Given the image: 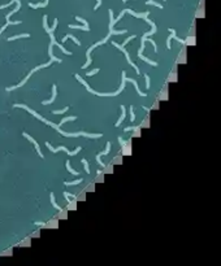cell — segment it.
I'll list each match as a JSON object with an SVG mask.
<instances>
[{
	"label": "cell",
	"instance_id": "1f68e13d",
	"mask_svg": "<svg viewBox=\"0 0 221 266\" xmlns=\"http://www.w3.org/2000/svg\"><path fill=\"white\" fill-rule=\"evenodd\" d=\"M67 40H68V37H67V35H65V37L61 39V42H62V43H64V42H67Z\"/></svg>",
	"mask_w": 221,
	"mask_h": 266
},
{
	"label": "cell",
	"instance_id": "52a82bcc",
	"mask_svg": "<svg viewBox=\"0 0 221 266\" xmlns=\"http://www.w3.org/2000/svg\"><path fill=\"white\" fill-rule=\"evenodd\" d=\"M109 37H111V32H109V34H108V37H105L104 39H101L100 42H98V43L92 44L91 47H88V50H87V52H86V57H87V61H86V64H85V65H83V66H82V68H83V69H86V68L88 66V65L91 64V61H92V60H91V57H90V53H91V51H92V50H95V48H96V47H99V45L104 44L105 42H107L108 39H109Z\"/></svg>",
	"mask_w": 221,
	"mask_h": 266
},
{
	"label": "cell",
	"instance_id": "4fadbf2b",
	"mask_svg": "<svg viewBox=\"0 0 221 266\" xmlns=\"http://www.w3.org/2000/svg\"><path fill=\"white\" fill-rule=\"evenodd\" d=\"M126 81H129V82H131V83L134 84V87H135V90H137L138 95H141V96H146V94H144V92H142V91L139 90V87H138V83H137V81H135V79H133V78H126Z\"/></svg>",
	"mask_w": 221,
	"mask_h": 266
},
{
	"label": "cell",
	"instance_id": "d6986e66",
	"mask_svg": "<svg viewBox=\"0 0 221 266\" xmlns=\"http://www.w3.org/2000/svg\"><path fill=\"white\" fill-rule=\"evenodd\" d=\"M82 182V179H77V180H73V182H64L65 186H75V185H80V183Z\"/></svg>",
	"mask_w": 221,
	"mask_h": 266
},
{
	"label": "cell",
	"instance_id": "603a6c76",
	"mask_svg": "<svg viewBox=\"0 0 221 266\" xmlns=\"http://www.w3.org/2000/svg\"><path fill=\"white\" fill-rule=\"evenodd\" d=\"M67 37H68V39H72V40H73V42H74V43H75V44L81 45V42H80V40H78V39H77V38H75V37H73V35H67Z\"/></svg>",
	"mask_w": 221,
	"mask_h": 266
},
{
	"label": "cell",
	"instance_id": "83f0119b",
	"mask_svg": "<svg viewBox=\"0 0 221 266\" xmlns=\"http://www.w3.org/2000/svg\"><path fill=\"white\" fill-rule=\"evenodd\" d=\"M144 79H146V88H150V77L147 74L144 75Z\"/></svg>",
	"mask_w": 221,
	"mask_h": 266
},
{
	"label": "cell",
	"instance_id": "3957f363",
	"mask_svg": "<svg viewBox=\"0 0 221 266\" xmlns=\"http://www.w3.org/2000/svg\"><path fill=\"white\" fill-rule=\"evenodd\" d=\"M75 78H77V81H80V83H82L85 87H86V90L88 91L90 94H94V95H98V96H117L118 94L122 92V90L125 88V82H126V74H125V71H122V82H121V87L118 88L117 91H114V92H108V94H104V92H98V91H94L92 88L88 86V84L86 83V81H83L82 78L80 77L78 74H75Z\"/></svg>",
	"mask_w": 221,
	"mask_h": 266
},
{
	"label": "cell",
	"instance_id": "30bf717a",
	"mask_svg": "<svg viewBox=\"0 0 221 266\" xmlns=\"http://www.w3.org/2000/svg\"><path fill=\"white\" fill-rule=\"evenodd\" d=\"M22 135H24L25 138H28V139H29V140H30V142H31L33 144H34V147H35V149H37V152H38V155H39V157H42V159H43V153H42V152H41V148H39V144H38L37 142H35V140H34V139H33V138H31L30 135H28V133H24V134H22Z\"/></svg>",
	"mask_w": 221,
	"mask_h": 266
},
{
	"label": "cell",
	"instance_id": "836d02e7",
	"mask_svg": "<svg viewBox=\"0 0 221 266\" xmlns=\"http://www.w3.org/2000/svg\"><path fill=\"white\" fill-rule=\"evenodd\" d=\"M125 1H128V0H122V3H125Z\"/></svg>",
	"mask_w": 221,
	"mask_h": 266
},
{
	"label": "cell",
	"instance_id": "277c9868",
	"mask_svg": "<svg viewBox=\"0 0 221 266\" xmlns=\"http://www.w3.org/2000/svg\"><path fill=\"white\" fill-rule=\"evenodd\" d=\"M146 21L150 24L151 26H152V30L151 31H147V32H144L143 34V37H142V43H141V50H139V52H138V56H139V58L141 60H143V61H146V62H148V64H151V65H154V66H156L157 65V62L156 61H152V60H150V58H147V57H144L143 56V51H144V42L147 40V38L150 37V35H152V34H155L156 32V25L154 24L152 21H151L150 18H147V16H144L143 17Z\"/></svg>",
	"mask_w": 221,
	"mask_h": 266
},
{
	"label": "cell",
	"instance_id": "7402d4cb",
	"mask_svg": "<svg viewBox=\"0 0 221 266\" xmlns=\"http://www.w3.org/2000/svg\"><path fill=\"white\" fill-rule=\"evenodd\" d=\"M81 162H82V164H83V167H85V170H86V173H87V174H90V166H88L87 161H86V160H85V159H83V160H82V161H81Z\"/></svg>",
	"mask_w": 221,
	"mask_h": 266
},
{
	"label": "cell",
	"instance_id": "d6a6232c",
	"mask_svg": "<svg viewBox=\"0 0 221 266\" xmlns=\"http://www.w3.org/2000/svg\"><path fill=\"white\" fill-rule=\"evenodd\" d=\"M35 225H37V226H43L44 223L43 222H35Z\"/></svg>",
	"mask_w": 221,
	"mask_h": 266
},
{
	"label": "cell",
	"instance_id": "e575fe53",
	"mask_svg": "<svg viewBox=\"0 0 221 266\" xmlns=\"http://www.w3.org/2000/svg\"><path fill=\"white\" fill-rule=\"evenodd\" d=\"M164 1H165V0H164Z\"/></svg>",
	"mask_w": 221,
	"mask_h": 266
},
{
	"label": "cell",
	"instance_id": "5bb4252c",
	"mask_svg": "<svg viewBox=\"0 0 221 266\" xmlns=\"http://www.w3.org/2000/svg\"><path fill=\"white\" fill-rule=\"evenodd\" d=\"M69 29H78V30H85V31H88L90 27H88V22L85 24L83 26H75V25H69Z\"/></svg>",
	"mask_w": 221,
	"mask_h": 266
},
{
	"label": "cell",
	"instance_id": "484cf974",
	"mask_svg": "<svg viewBox=\"0 0 221 266\" xmlns=\"http://www.w3.org/2000/svg\"><path fill=\"white\" fill-rule=\"evenodd\" d=\"M96 73H99V69H94V70H91V71H87V77H91V75H94Z\"/></svg>",
	"mask_w": 221,
	"mask_h": 266
},
{
	"label": "cell",
	"instance_id": "7c38bea8",
	"mask_svg": "<svg viewBox=\"0 0 221 266\" xmlns=\"http://www.w3.org/2000/svg\"><path fill=\"white\" fill-rule=\"evenodd\" d=\"M56 95H57V91H56V84H52V97L49 100H46L43 101V105H47V104H51L54 103L55 99H56Z\"/></svg>",
	"mask_w": 221,
	"mask_h": 266
},
{
	"label": "cell",
	"instance_id": "4dcf8cb0",
	"mask_svg": "<svg viewBox=\"0 0 221 266\" xmlns=\"http://www.w3.org/2000/svg\"><path fill=\"white\" fill-rule=\"evenodd\" d=\"M100 4H101V0H98V3H96V5H95V8H94V9H95V11H96V9H98V8H99V6H100Z\"/></svg>",
	"mask_w": 221,
	"mask_h": 266
},
{
	"label": "cell",
	"instance_id": "44dd1931",
	"mask_svg": "<svg viewBox=\"0 0 221 266\" xmlns=\"http://www.w3.org/2000/svg\"><path fill=\"white\" fill-rule=\"evenodd\" d=\"M147 4H148V5H155V6H157V8L163 9V5L159 4V3H156V1H154V0H148V1H147Z\"/></svg>",
	"mask_w": 221,
	"mask_h": 266
},
{
	"label": "cell",
	"instance_id": "2e32d148",
	"mask_svg": "<svg viewBox=\"0 0 221 266\" xmlns=\"http://www.w3.org/2000/svg\"><path fill=\"white\" fill-rule=\"evenodd\" d=\"M30 35L29 34H20V35H14V37H11V38H8L7 40L8 42H12V40H16V39H21V38H29Z\"/></svg>",
	"mask_w": 221,
	"mask_h": 266
},
{
	"label": "cell",
	"instance_id": "d4e9b609",
	"mask_svg": "<svg viewBox=\"0 0 221 266\" xmlns=\"http://www.w3.org/2000/svg\"><path fill=\"white\" fill-rule=\"evenodd\" d=\"M67 110H68V108H64V109H61V110H54L52 113L54 114H64Z\"/></svg>",
	"mask_w": 221,
	"mask_h": 266
},
{
	"label": "cell",
	"instance_id": "f546056e",
	"mask_svg": "<svg viewBox=\"0 0 221 266\" xmlns=\"http://www.w3.org/2000/svg\"><path fill=\"white\" fill-rule=\"evenodd\" d=\"M138 127L139 126H130V127H126V129H125V131H130V130H137Z\"/></svg>",
	"mask_w": 221,
	"mask_h": 266
},
{
	"label": "cell",
	"instance_id": "ac0fdd59",
	"mask_svg": "<svg viewBox=\"0 0 221 266\" xmlns=\"http://www.w3.org/2000/svg\"><path fill=\"white\" fill-rule=\"evenodd\" d=\"M65 164H67V169H68V172H69V173H70V174H73V175H78V173L75 172V170L72 169L70 162H69V161H67V162H65Z\"/></svg>",
	"mask_w": 221,
	"mask_h": 266
},
{
	"label": "cell",
	"instance_id": "cb8c5ba5",
	"mask_svg": "<svg viewBox=\"0 0 221 266\" xmlns=\"http://www.w3.org/2000/svg\"><path fill=\"white\" fill-rule=\"evenodd\" d=\"M133 39H135V35H131V37H130V38H128V39H126V40H125V42H124V43H122V44H121V45H122V47H125V45H126L128 43H129V42H130V40H133Z\"/></svg>",
	"mask_w": 221,
	"mask_h": 266
},
{
	"label": "cell",
	"instance_id": "6da1fadb",
	"mask_svg": "<svg viewBox=\"0 0 221 266\" xmlns=\"http://www.w3.org/2000/svg\"><path fill=\"white\" fill-rule=\"evenodd\" d=\"M14 108H24V109H26L29 112L30 114H33L34 117H37L38 120H41V121H43V122L46 123V125H49L51 127H54V129H56L59 131V133L61 134V135H64V136H68V138H75V136H87V138H100L101 136V134L99 133V134H91V133H65V131H62L61 129H60V126L59 125H55L54 122H51V121H48V120H46V118H43L41 116V114H38L35 110H33V109H30L29 107H26V105H24V104H14Z\"/></svg>",
	"mask_w": 221,
	"mask_h": 266
},
{
	"label": "cell",
	"instance_id": "ba28073f",
	"mask_svg": "<svg viewBox=\"0 0 221 266\" xmlns=\"http://www.w3.org/2000/svg\"><path fill=\"white\" fill-rule=\"evenodd\" d=\"M46 147H47V148H48L49 151H51V152H54V153H55V152H59V151H65V152H67L69 156H74V155H77V153L80 152V151H81V147H77V149H75V151H73V152H70V151H68V149L65 148L64 146H60V147H59V148H54V147L51 146V143H48V142L46 143Z\"/></svg>",
	"mask_w": 221,
	"mask_h": 266
},
{
	"label": "cell",
	"instance_id": "9c48e42d",
	"mask_svg": "<svg viewBox=\"0 0 221 266\" xmlns=\"http://www.w3.org/2000/svg\"><path fill=\"white\" fill-rule=\"evenodd\" d=\"M112 44H113V45H114V47H117V48H118V50H120L121 52H124V53H125V57H126V60H128V62H129V64L131 65V66H133V68L135 69V71H137V73H138V74H141L139 69H138V66H137V65H135V64H134V62H133V61H131V58H130V55H129V52H128L126 50H125V47H122V45H120V44H117V43H116V42H113V43H112Z\"/></svg>",
	"mask_w": 221,
	"mask_h": 266
},
{
	"label": "cell",
	"instance_id": "7a4b0ae2",
	"mask_svg": "<svg viewBox=\"0 0 221 266\" xmlns=\"http://www.w3.org/2000/svg\"><path fill=\"white\" fill-rule=\"evenodd\" d=\"M47 16H43V26H44V30L48 32V35L51 37V44H49V47H48V53H49V57H51V60L52 61H57V62H61L62 60L61 58H57V57H55L54 56V53H52V47H54L55 44H57L59 45V48L64 52V53H67V55H72V52L70 51H68V50H65L64 47H62L61 44H59L55 40V35H54V31H55V29H56V26H57V19H55L54 21V26L52 27H48V25H47Z\"/></svg>",
	"mask_w": 221,
	"mask_h": 266
},
{
	"label": "cell",
	"instance_id": "4316f807",
	"mask_svg": "<svg viewBox=\"0 0 221 266\" xmlns=\"http://www.w3.org/2000/svg\"><path fill=\"white\" fill-rule=\"evenodd\" d=\"M134 112H133V107H130V122H134Z\"/></svg>",
	"mask_w": 221,
	"mask_h": 266
},
{
	"label": "cell",
	"instance_id": "9a60e30c",
	"mask_svg": "<svg viewBox=\"0 0 221 266\" xmlns=\"http://www.w3.org/2000/svg\"><path fill=\"white\" fill-rule=\"evenodd\" d=\"M124 118H125V107L124 105H121V117L118 118V121L116 122V126L118 127L121 123H122V121H124Z\"/></svg>",
	"mask_w": 221,
	"mask_h": 266
},
{
	"label": "cell",
	"instance_id": "8fae6325",
	"mask_svg": "<svg viewBox=\"0 0 221 266\" xmlns=\"http://www.w3.org/2000/svg\"><path fill=\"white\" fill-rule=\"evenodd\" d=\"M124 12H125V13H130L131 16H134V17H137V18H142V17H144V16H148V13H150V12H144V13H137V12L131 11V9H124Z\"/></svg>",
	"mask_w": 221,
	"mask_h": 266
},
{
	"label": "cell",
	"instance_id": "8992f818",
	"mask_svg": "<svg viewBox=\"0 0 221 266\" xmlns=\"http://www.w3.org/2000/svg\"><path fill=\"white\" fill-rule=\"evenodd\" d=\"M16 3H17V8H14L12 12H9L8 14L5 16V18H7V24H5L4 26H3L1 29H0V35H1V32H3V31H4L5 29H7V26H9V25H20V24H21V21H9L11 16H12V14H14L16 12H18V11H20V8H21V1H20V0H16Z\"/></svg>",
	"mask_w": 221,
	"mask_h": 266
},
{
	"label": "cell",
	"instance_id": "f1b7e54d",
	"mask_svg": "<svg viewBox=\"0 0 221 266\" xmlns=\"http://www.w3.org/2000/svg\"><path fill=\"white\" fill-rule=\"evenodd\" d=\"M170 40H172V37H169L167 39V48L168 50H170Z\"/></svg>",
	"mask_w": 221,
	"mask_h": 266
},
{
	"label": "cell",
	"instance_id": "ffe728a7",
	"mask_svg": "<svg viewBox=\"0 0 221 266\" xmlns=\"http://www.w3.org/2000/svg\"><path fill=\"white\" fill-rule=\"evenodd\" d=\"M51 203H52V205H54L55 208L57 209V210H61V208H60V206H59L57 204H56V201H55V195H54V193H51Z\"/></svg>",
	"mask_w": 221,
	"mask_h": 266
},
{
	"label": "cell",
	"instance_id": "e0dca14e",
	"mask_svg": "<svg viewBox=\"0 0 221 266\" xmlns=\"http://www.w3.org/2000/svg\"><path fill=\"white\" fill-rule=\"evenodd\" d=\"M75 118H77V117H75V116H70V117H65V118H64V120H62V121H61V122H59V126H61V125H64L65 122H68V121H74V120H75Z\"/></svg>",
	"mask_w": 221,
	"mask_h": 266
},
{
	"label": "cell",
	"instance_id": "5b68a950",
	"mask_svg": "<svg viewBox=\"0 0 221 266\" xmlns=\"http://www.w3.org/2000/svg\"><path fill=\"white\" fill-rule=\"evenodd\" d=\"M51 62H52V60H49V61L47 62V64H43V65H39V66H37V68H34V69H33V70L30 71V73H29V74H28V77H26V78H25V79H24V81H22V82H21V83H18V84H17V86H13V87H7V91H13V90H16V88H18V87H22V86H24V84L26 83V82H28V79H29V78H30V77H31V74H33V73H35V71L41 70V69H43V68H47V66H49V65H51Z\"/></svg>",
	"mask_w": 221,
	"mask_h": 266
}]
</instances>
